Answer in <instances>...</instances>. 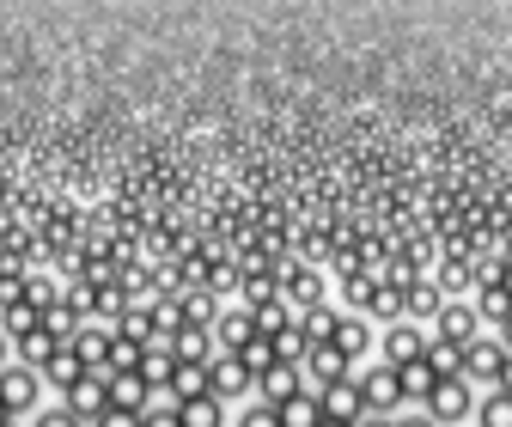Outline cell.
<instances>
[{"label":"cell","mask_w":512,"mask_h":427,"mask_svg":"<svg viewBox=\"0 0 512 427\" xmlns=\"http://www.w3.org/2000/svg\"><path fill=\"white\" fill-rule=\"evenodd\" d=\"M293 324H299V330H305V342L317 348V342H330V336H336L342 312H336V305L324 299V305H305V312H293Z\"/></svg>","instance_id":"cell-19"},{"label":"cell","mask_w":512,"mask_h":427,"mask_svg":"<svg viewBox=\"0 0 512 427\" xmlns=\"http://www.w3.org/2000/svg\"><path fill=\"white\" fill-rule=\"evenodd\" d=\"M354 427H397V415H360Z\"/></svg>","instance_id":"cell-44"},{"label":"cell","mask_w":512,"mask_h":427,"mask_svg":"<svg viewBox=\"0 0 512 427\" xmlns=\"http://www.w3.org/2000/svg\"><path fill=\"white\" fill-rule=\"evenodd\" d=\"M110 409H153V385L141 373H110Z\"/></svg>","instance_id":"cell-17"},{"label":"cell","mask_w":512,"mask_h":427,"mask_svg":"<svg viewBox=\"0 0 512 427\" xmlns=\"http://www.w3.org/2000/svg\"><path fill=\"white\" fill-rule=\"evenodd\" d=\"M500 348H506V354H512V318H506V324H500Z\"/></svg>","instance_id":"cell-47"},{"label":"cell","mask_w":512,"mask_h":427,"mask_svg":"<svg viewBox=\"0 0 512 427\" xmlns=\"http://www.w3.org/2000/svg\"><path fill=\"white\" fill-rule=\"evenodd\" d=\"M31 427H92V421H80L68 403H55V409H37V415H31Z\"/></svg>","instance_id":"cell-37"},{"label":"cell","mask_w":512,"mask_h":427,"mask_svg":"<svg viewBox=\"0 0 512 427\" xmlns=\"http://www.w3.org/2000/svg\"><path fill=\"white\" fill-rule=\"evenodd\" d=\"M43 330H49V336H55L61 348H68V342H74V336L86 330V312H80V305H74V299H55V305H49V312H43Z\"/></svg>","instance_id":"cell-18"},{"label":"cell","mask_w":512,"mask_h":427,"mask_svg":"<svg viewBox=\"0 0 512 427\" xmlns=\"http://www.w3.org/2000/svg\"><path fill=\"white\" fill-rule=\"evenodd\" d=\"M476 318H488V324H506V318H512V293H506L500 281H482V305H476Z\"/></svg>","instance_id":"cell-32"},{"label":"cell","mask_w":512,"mask_h":427,"mask_svg":"<svg viewBox=\"0 0 512 427\" xmlns=\"http://www.w3.org/2000/svg\"><path fill=\"white\" fill-rule=\"evenodd\" d=\"M464 281H470V263L464 257H452V263L439 269V287H464Z\"/></svg>","instance_id":"cell-41"},{"label":"cell","mask_w":512,"mask_h":427,"mask_svg":"<svg viewBox=\"0 0 512 427\" xmlns=\"http://www.w3.org/2000/svg\"><path fill=\"white\" fill-rule=\"evenodd\" d=\"M317 427H354V421H336V415H324V421H317Z\"/></svg>","instance_id":"cell-48"},{"label":"cell","mask_w":512,"mask_h":427,"mask_svg":"<svg viewBox=\"0 0 512 427\" xmlns=\"http://www.w3.org/2000/svg\"><path fill=\"white\" fill-rule=\"evenodd\" d=\"M500 366H506V348H500L494 336H476V342L464 348V373H458V379H470V385H494V379H500Z\"/></svg>","instance_id":"cell-10"},{"label":"cell","mask_w":512,"mask_h":427,"mask_svg":"<svg viewBox=\"0 0 512 427\" xmlns=\"http://www.w3.org/2000/svg\"><path fill=\"white\" fill-rule=\"evenodd\" d=\"M397 427H439V421H433V415H403Z\"/></svg>","instance_id":"cell-45"},{"label":"cell","mask_w":512,"mask_h":427,"mask_svg":"<svg viewBox=\"0 0 512 427\" xmlns=\"http://www.w3.org/2000/svg\"><path fill=\"white\" fill-rule=\"evenodd\" d=\"M171 373H177L171 348H165V342H153V348H147V360H141V379H147L153 391H171Z\"/></svg>","instance_id":"cell-29"},{"label":"cell","mask_w":512,"mask_h":427,"mask_svg":"<svg viewBox=\"0 0 512 427\" xmlns=\"http://www.w3.org/2000/svg\"><path fill=\"white\" fill-rule=\"evenodd\" d=\"M147 348H153V342H141V336H122V330H110V366H104V373H141Z\"/></svg>","instance_id":"cell-20"},{"label":"cell","mask_w":512,"mask_h":427,"mask_svg":"<svg viewBox=\"0 0 512 427\" xmlns=\"http://www.w3.org/2000/svg\"><path fill=\"white\" fill-rule=\"evenodd\" d=\"M208 336H214V348H220V354H238V348L256 336V318L238 305V312H220V318H214V330H208Z\"/></svg>","instance_id":"cell-13"},{"label":"cell","mask_w":512,"mask_h":427,"mask_svg":"<svg viewBox=\"0 0 512 427\" xmlns=\"http://www.w3.org/2000/svg\"><path fill=\"white\" fill-rule=\"evenodd\" d=\"M61 403H68L80 421H98V415L110 409V373H86L80 385H68V391H61Z\"/></svg>","instance_id":"cell-9"},{"label":"cell","mask_w":512,"mask_h":427,"mask_svg":"<svg viewBox=\"0 0 512 427\" xmlns=\"http://www.w3.org/2000/svg\"><path fill=\"white\" fill-rule=\"evenodd\" d=\"M427 366H433V373H439V379H458V373H464V348H458V342H445V336H433V330H427Z\"/></svg>","instance_id":"cell-26"},{"label":"cell","mask_w":512,"mask_h":427,"mask_svg":"<svg viewBox=\"0 0 512 427\" xmlns=\"http://www.w3.org/2000/svg\"><path fill=\"white\" fill-rule=\"evenodd\" d=\"M141 427H183V421H177V409H147Z\"/></svg>","instance_id":"cell-42"},{"label":"cell","mask_w":512,"mask_h":427,"mask_svg":"<svg viewBox=\"0 0 512 427\" xmlns=\"http://www.w3.org/2000/svg\"><path fill=\"white\" fill-rule=\"evenodd\" d=\"M86 373H92V366H86V360H80V348L68 342V348H55V354H49V366H43V385L68 391V385H80Z\"/></svg>","instance_id":"cell-14"},{"label":"cell","mask_w":512,"mask_h":427,"mask_svg":"<svg viewBox=\"0 0 512 427\" xmlns=\"http://www.w3.org/2000/svg\"><path fill=\"white\" fill-rule=\"evenodd\" d=\"M299 391H311V385H305V373H299V366H287V360H275V366H269V373H263V379H256V403H269V409H281V403H293Z\"/></svg>","instance_id":"cell-8"},{"label":"cell","mask_w":512,"mask_h":427,"mask_svg":"<svg viewBox=\"0 0 512 427\" xmlns=\"http://www.w3.org/2000/svg\"><path fill=\"white\" fill-rule=\"evenodd\" d=\"M269 342H275V360H287V366H305V354H311V342H305V330H299V324L275 330Z\"/></svg>","instance_id":"cell-33"},{"label":"cell","mask_w":512,"mask_h":427,"mask_svg":"<svg viewBox=\"0 0 512 427\" xmlns=\"http://www.w3.org/2000/svg\"><path fill=\"white\" fill-rule=\"evenodd\" d=\"M421 415H433L439 427L470 421V415H476V385H470V379H433V391H427Z\"/></svg>","instance_id":"cell-1"},{"label":"cell","mask_w":512,"mask_h":427,"mask_svg":"<svg viewBox=\"0 0 512 427\" xmlns=\"http://www.w3.org/2000/svg\"><path fill=\"white\" fill-rule=\"evenodd\" d=\"M183 427H226V403L220 397H189V403H171Z\"/></svg>","instance_id":"cell-23"},{"label":"cell","mask_w":512,"mask_h":427,"mask_svg":"<svg viewBox=\"0 0 512 427\" xmlns=\"http://www.w3.org/2000/svg\"><path fill=\"white\" fill-rule=\"evenodd\" d=\"M476 427H512V397L506 391H488L476 403Z\"/></svg>","instance_id":"cell-35"},{"label":"cell","mask_w":512,"mask_h":427,"mask_svg":"<svg viewBox=\"0 0 512 427\" xmlns=\"http://www.w3.org/2000/svg\"><path fill=\"white\" fill-rule=\"evenodd\" d=\"M13 348H19V366H31V373H43V366H49V354H55L61 342H55L49 330H31V336H19Z\"/></svg>","instance_id":"cell-27"},{"label":"cell","mask_w":512,"mask_h":427,"mask_svg":"<svg viewBox=\"0 0 512 427\" xmlns=\"http://www.w3.org/2000/svg\"><path fill=\"white\" fill-rule=\"evenodd\" d=\"M439 305H445V287H439V281H427V275L403 281V318H409V324H433Z\"/></svg>","instance_id":"cell-11"},{"label":"cell","mask_w":512,"mask_h":427,"mask_svg":"<svg viewBox=\"0 0 512 427\" xmlns=\"http://www.w3.org/2000/svg\"><path fill=\"white\" fill-rule=\"evenodd\" d=\"M74 348H80V360L92 366V373H104V366H110V324H104V330L86 324V330L74 336Z\"/></svg>","instance_id":"cell-28"},{"label":"cell","mask_w":512,"mask_h":427,"mask_svg":"<svg viewBox=\"0 0 512 427\" xmlns=\"http://www.w3.org/2000/svg\"><path fill=\"white\" fill-rule=\"evenodd\" d=\"M189 397H208V366H183L171 373V403H189Z\"/></svg>","instance_id":"cell-30"},{"label":"cell","mask_w":512,"mask_h":427,"mask_svg":"<svg viewBox=\"0 0 512 427\" xmlns=\"http://www.w3.org/2000/svg\"><path fill=\"white\" fill-rule=\"evenodd\" d=\"M165 348H171V360H183V366H208V360H214V336H208V330H177Z\"/></svg>","instance_id":"cell-21"},{"label":"cell","mask_w":512,"mask_h":427,"mask_svg":"<svg viewBox=\"0 0 512 427\" xmlns=\"http://www.w3.org/2000/svg\"><path fill=\"white\" fill-rule=\"evenodd\" d=\"M244 391H256L250 366H244L238 354H214V360H208V397H220V403H238Z\"/></svg>","instance_id":"cell-4"},{"label":"cell","mask_w":512,"mask_h":427,"mask_svg":"<svg viewBox=\"0 0 512 427\" xmlns=\"http://www.w3.org/2000/svg\"><path fill=\"white\" fill-rule=\"evenodd\" d=\"M299 373H305L317 391H324V385H336V379H354V360H348L336 342H317V348L305 354V366H299Z\"/></svg>","instance_id":"cell-7"},{"label":"cell","mask_w":512,"mask_h":427,"mask_svg":"<svg viewBox=\"0 0 512 427\" xmlns=\"http://www.w3.org/2000/svg\"><path fill=\"white\" fill-rule=\"evenodd\" d=\"M238 427H281V409H269V403H250V409L238 415Z\"/></svg>","instance_id":"cell-39"},{"label":"cell","mask_w":512,"mask_h":427,"mask_svg":"<svg viewBox=\"0 0 512 427\" xmlns=\"http://www.w3.org/2000/svg\"><path fill=\"white\" fill-rule=\"evenodd\" d=\"M281 299L293 305V312H305V305H324V269L305 263V257H287V263H281Z\"/></svg>","instance_id":"cell-2"},{"label":"cell","mask_w":512,"mask_h":427,"mask_svg":"<svg viewBox=\"0 0 512 427\" xmlns=\"http://www.w3.org/2000/svg\"><path fill=\"white\" fill-rule=\"evenodd\" d=\"M317 403H324V415H336V421H360V415H366V403H360V385H354V379L324 385V391H317Z\"/></svg>","instance_id":"cell-16"},{"label":"cell","mask_w":512,"mask_h":427,"mask_svg":"<svg viewBox=\"0 0 512 427\" xmlns=\"http://www.w3.org/2000/svg\"><path fill=\"white\" fill-rule=\"evenodd\" d=\"M13 427H19V421H13Z\"/></svg>","instance_id":"cell-50"},{"label":"cell","mask_w":512,"mask_h":427,"mask_svg":"<svg viewBox=\"0 0 512 427\" xmlns=\"http://www.w3.org/2000/svg\"><path fill=\"white\" fill-rule=\"evenodd\" d=\"M177 318H183V330H214L220 305H214L208 287H189V293H177Z\"/></svg>","instance_id":"cell-15"},{"label":"cell","mask_w":512,"mask_h":427,"mask_svg":"<svg viewBox=\"0 0 512 427\" xmlns=\"http://www.w3.org/2000/svg\"><path fill=\"white\" fill-rule=\"evenodd\" d=\"M330 342H336V348H342L348 360H360V354H366V342H372V330H366V318H342Z\"/></svg>","instance_id":"cell-34"},{"label":"cell","mask_w":512,"mask_h":427,"mask_svg":"<svg viewBox=\"0 0 512 427\" xmlns=\"http://www.w3.org/2000/svg\"><path fill=\"white\" fill-rule=\"evenodd\" d=\"M238 360L250 366V379H263L269 366H275V342H269V336H250V342L238 348Z\"/></svg>","instance_id":"cell-36"},{"label":"cell","mask_w":512,"mask_h":427,"mask_svg":"<svg viewBox=\"0 0 512 427\" xmlns=\"http://www.w3.org/2000/svg\"><path fill=\"white\" fill-rule=\"evenodd\" d=\"M433 366H427V354L421 360H409V366H397V385H403V403H427V391H433Z\"/></svg>","instance_id":"cell-25"},{"label":"cell","mask_w":512,"mask_h":427,"mask_svg":"<svg viewBox=\"0 0 512 427\" xmlns=\"http://www.w3.org/2000/svg\"><path fill=\"white\" fill-rule=\"evenodd\" d=\"M421 354H427V330H421V324L397 318L391 330H384V366H409V360H421Z\"/></svg>","instance_id":"cell-12"},{"label":"cell","mask_w":512,"mask_h":427,"mask_svg":"<svg viewBox=\"0 0 512 427\" xmlns=\"http://www.w3.org/2000/svg\"><path fill=\"white\" fill-rule=\"evenodd\" d=\"M433 336H445V342L470 348V342L482 336V318H476V305H464V299H445V305H439V318H433Z\"/></svg>","instance_id":"cell-6"},{"label":"cell","mask_w":512,"mask_h":427,"mask_svg":"<svg viewBox=\"0 0 512 427\" xmlns=\"http://www.w3.org/2000/svg\"><path fill=\"white\" fill-rule=\"evenodd\" d=\"M324 421V403H317L311 391H299L293 403H281V427H317Z\"/></svg>","instance_id":"cell-31"},{"label":"cell","mask_w":512,"mask_h":427,"mask_svg":"<svg viewBox=\"0 0 512 427\" xmlns=\"http://www.w3.org/2000/svg\"><path fill=\"white\" fill-rule=\"evenodd\" d=\"M25 299H31V305H37V312H49V305H55V299H61V293H55V287H49V281H43V275H25Z\"/></svg>","instance_id":"cell-38"},{"label":"cell","mask_w":512,"mask_h":427,"mask_svg":"<svg viewBox=\"0 0 512 427\" xmlns=\"http://www.w3.org/2000/svg\"><path fill=\"white\" fill-rule=\"evenodd\" d=\"M92 427H141V409H104Z\"/></svg>","instance_id":"cell-40"},{"label":"cell","mask_w":512,"mask_h":427,"mask_svg":"<svg viewBox=\"0 0 512 427\" xmlns=\"http://www.w3.org/2000/svg\"><path fill=\"white\" fill-rule=\"evenodd\" d=\"M494 391H506V397H512V354H506V366H500V379H494Z\"/></svg>","instance_id":"cell-43"},{"label":"cell","mask_w":512,"mask_h":427,"mask_svg":"<svg viewBox=\"0 0 512 427\" xmlns=\"http://www.w3.org/2000/svg\"><path fill=\"white\" fill-rule=\"evenodd\" d=\"M238 293H244V312L281 305V269H275V275H244V281H238Z\"/></svg>","instance_id":"cell-24"},{"label":"cell","mask_w":512,"mask_h":427,"mask_svg":"<svg viewBox=\"0 0 512 427\" xmlns=\"http://www.w3.org/2000/svg\"><path fill=\"white\" fill-rule=\"evenodd\" d=\"M0 330H7L13 342L19 336H31V330H43V312H37V305L19 293V299H7V305H0Z\"/></svg>","instance_id":"cell-22"},{"label":"cell","mask_w":512,"mask_h":427,"mask_svg":"<svg viewBox=\"0 0 512 427\" xmlns=\"http://www.w3.org/2000/svg\"><path fill=\"white\" fill-rule=\"evenodd\" d=\"M354 385H360V403H366V415H391V409H403V385H397V366H366V373H354Z\"/></svg>","instance_id":"cell-3"},{"label":"cell","mask_w":512,"mask_h":427,"mask_svg":"<svg viewBox=\"0 0 512 427\" xmlns=\"http://www.w3.org/2000/svg\"><path fill=\"white\" fill-rule=\"evenodd\" d=\"M37 397H43V373H31V366H7L0 373V403L13 409V421L37 415Z\"/></svg>","instance_id":"cell-5"},{"label":"cell","mask_w":512,"mask_h":427,"mask_svg":"<svg viewBox=\"0 0 512 427\" xmlns=\"http://www.w3.org/2000/svg\"><path fill=\"white\" fill-rule=\"evenodd\" d=\"M7 348H13V336H7V330H0V373H7Z\"/></svg>","instance_id":"cell-46"},{"label":"cell","mask_w":512,"mask_h":427,"mask_svg":"<svg viewBox=\"0 0 512 427\" xmlns=\"http://www.w3.org/2000/svg\"><path fill=\"white\" fill-rule=\"evenodd\" d=\"M0 427H13V409H7V403H0Z\"/></svg>","instance_id":"cell-49"}]
</instances>
